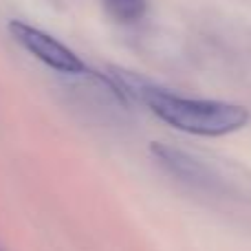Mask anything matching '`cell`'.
Here are the masks:
<instances>
[{"label":"cell","mask_w":251,"mask_h":251,"mask_svg":"<svg viewBox=\"0 0 251 251\" xmlns=\"http://www.w3.org/2000/svg\"><path fill=\"white\" fill-rule=\"evenodd\" d=\"M0 251H2V249H0Z\"/></svg>","instance_id":"5"},{"label":"cell","mask_w":251,"mask_h":251,"mask_svg":"<svg viewBox=\"0 0 251 251\" xmlns=\"http://www.w3.org/2000/svg\"><path fill=\"white\" fill-rule=\"evenodd\" d=\"M106 13L122 25L139 22L148 11V0H101Z\"/></svg>","instance_id":"4"},{"label":"cell","mask_w":251,"mask_h":251,"mask_svg":"<svg viewBox=\"0 0 251 251\" xmlns=\"http://www.w3.org/2000/svg\"><path fill=\"white\" fill-rule=\"evenodd\" d=\"M106 75L113 79L124 100L132 97L134 101L150 108L170 128L194 137H227L243 130L251 119L249 108L240 104L178 95L122 69H113Z\"/></svg>","instance_id":"1"},{"label":"cell","mask_w":251,"mask_h":251,"mask_svg":"<svg viewBox=\"0 0 251 251\" xmlns=\"http://www.w3.org/2000/svg\"><path fill=\"white\" fill-rule=\"evenodd\" d=\"M150 154L154 156L156 163H159L165 172L176 176L178 181L187 183V185L205 187V190L216 185V174L212 172V168H209L207 163H203L201 159H196L194 154L181 150V148L154 141L150 146Z\"/></svg>","instance_id":"3"},{"label":"cell","mask_w":251,"mask_h":251,"mask_svg":"<svg viewBox=\"0 0 251 251\" xmlns=\"http://www.w3.org/2000/svg\"><path fill=\"white\" fill-rule=\"evenodd\" d=\"M7 29L11 33V38L26 53H31L35 60L42 62L49 69L57 71L62 75H97L88 69L86 62L73 49H69L64 42H60L47 31L38 29L33 25H26L22 20H11L7 25Z\"/></svg>","instance_id":"2"}]
</instances>
